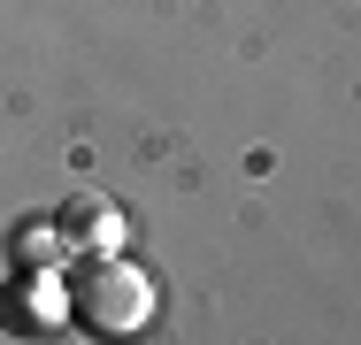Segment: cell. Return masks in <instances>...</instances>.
<instances>
[{
	"label": "cell",
	"mask_w": 361,
	"mask_h": 345,
	"mask_svg": "<svg viewBox=\"0 0 361 345\" xmlns=\"http://www.w3.org/2000/svg\"><path fill=\"white\" fill-rule=\"evenodd\" d=\"M70 307L85 330H100V338H131L146 330V315H154V284H146L131 261H85L70 284Z\"/></svg>",
	"instance_id": "cell-1"
}]
</instances>
